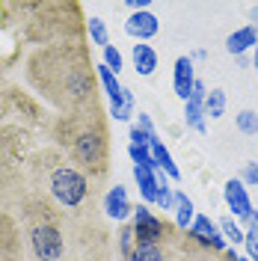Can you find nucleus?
<instances>
[{"mask_svg": "<svg viewBox=\"0 0 258 261\" xmlns=\"http://www.w3.org/2000/svg\"><path fill=\"white\" fill-rule=\"evenodd\" d=\"M205 98H208V89H205V83L196 77L193 95L187 98V104H184V122H187V128L199 130V134H205Z\"/></svg>", "mask_w": 258, "mask_h": 261, "instance_id": "9", "label": "nucleus"}, {"mask_svg": "<svg viewBox=\"0 0 258 261\" xmlns=\"http://www.w3.org/2000/svg\"><path fill=\"white\" fill-rule=\"evenodd\" d=\"M249 27L258 33V3L255 6H249Z\"/></svg>", "mask_w": 258, "mask_h": 261, "instance_id": "31", "label": "nucleus"}, {"mask_svg": "<svg viewBox=\"0 0 258 261\" xmlns=\"http://www.w3.org/2000/svg\"><path fill=\"white\" fill-rule=\"evenodd\" d=\"M110 116H113L116 122H128L131 116H134V92L131 89H122L119 104H110Z\"/></svg>", "mask_w": 258, "mask_h": 261, "instance_id": "22", "label": "nucleus"}, {"mask_svg": "<svg viewBox=\"0 0 258 261\" xmlns=\"http://www.w3.org/2000/svg\"><path fill=\"white\" fill-rule=\"evenodd\" d=\"M223 113H226V92H223V89H208V98H205V116L220 119Z\"/></svg>", "mask_w": 258, "mask_h": 261, "instance_id": "23", "label": "nucleus"}, {"mask_svg": "<svg viewBox=\"0 0 258 261\" xmlns=\"http://www.w3.org/2000/svg\"><path fill=\"white\" fill-rule=\"evenodd\" d=\"M235 122H238V130L246 134V137L258 134V113L255 110H241V113L235 116Z\"/></svg>", "mask_w": 258, "mask_h": 261, "instance_id": "25", "label": "nucleus"}, {"mask_svg": "<svg viewBox=\"0 0 258 261\" xmlns=\"http://www.w3.org/2000/svg\"><path fill=\"white\" fill-rule=\"evenodd\" d=\"M30 193L45 196L48 202H54L57 208L83 217V220H101L98 211V184L68 154H63L60 148L45 146L36 161H33V175H30Z\"/></svg>", "mask_w": 258, "mask_h": 261, "instance_id": "4", "label": "nucleus"}, {"mask_svg": "<svg viewBox=\"0 0 258 261\" xmlns=\"http://www.w3.org/2000/svg\"><path fill=\"white\" fill-rule=\"evenodd\" d=\"M0 74H3V68H0Z\"/></svg>", "mask_w": 258, "mask_h": 261, "instance_id": "36", "label": "nucleus"}, {"mask_svg": "<svg viewBox=\"0 0 258 261\" xmlns=\"http://www.w3.org/2000/svg\"><path fill=\"white\" fill-rule=\"evenodd\" d=\"M158 30H161V21H158V15H151L148 9L145 12H134L125 21V33L131 39H137V42H148L151 36H158Z\"/></svg>", "mask_w": 258, "mask_h": 261, "instance_id": "12", "label": "nucleus"}, {"mask_svg": "<svg viewBox=\"0 0 258 261\" xmlns=\"http://www.w3.org/2000/svg\"><path fill=\"white\" fill-rule=\"evenodd\" d=\"M148 3H151V0H128L125 6H128L131 15H134V12H145V9H148Z\"/></svg>", "mask_w": 258, "mask_h": 261, "instance_id": "30", "label": "nucleus"}, {"mask_svg": "<svg viewBox=\"0 0 258 261\" xmlns=\"http://www.w3.org/2000/svg\"><path fill=\"white\" fill-rule=\"evenodd\" d=\"M193 220H196L193 202L187 199V193L178 190L175 193V226H178V231H187V228L193 226Z\"/></svg>", "mask_w": 258, "mask_h": 261, "instance_id": "17", "label": "nucleus"}, {"mask_svg": "<svg viewBox=\"0 0 258 261\" xmlns=\"http://www.w3.org/2000/svg\"><path fill=\"white\" fill-rule=\"evenodd\" d=\"M172 86H175V95L187 104V98L193 95L196 86V74H193V60L190 57H178L175 60V74H172Z\"/></svg>", "mask_w": 258, "mask_h": 261, "instance_id": "13", "label": "nucleus"}, {"mask_svg": "<svg viewBox=\"0 0 258 261\" xmlns=\"http://www.w3.org/2000/svg\"><path fill=\"white\" fill-rule=\"evenodd\" d=\"M243 244H246V258L258 261V228H246L243 234Z\"/></svg>", "mask_w": 258, "mask_h": 261, "instance_id": "27", "label": "nucleus"}, {"mask_svg": "<svg viewBox=\"0 0 258 261\" xmlns=\"http://www.w3.org/2000/svg\"><path fill=\"white\" fill-rule=\"evenodd\" d=\"M190 234H193L196 241L202 246H208L211 252H217V255H223L228 246H226V238H223V231H220V226L211 220V217H205V214H196L193 226L187 228Z\"/></svg>", "mask_w": 258, "mask_h": 261, "instance_id": "8", "label": "nucleus"}, {"mask_svg": "<svg viewBox=\"0 0 258 261\" xmlns=\"http://www.w3.org/2000/svg\"><path fill=\"white\" fill-rule=\"evenodd\" d=\"M223 196H226V205L228 211L235 214L238 220H246L252 214V199L246 193V184L241 178H228L226 187H223Z\"/></svg>", "mask_w": 258, "mask_h": 261, "instance_id": "10", "label": "nucleus"}, {"mask_svg": "<svg viewBox=\"0 0 258 261\" xmlns=\"http://www.w3.org/2000/svg\"><path fill=\"white\" fill-rule=\"evenodd\" d=\"M252 68H255V74H258V48H255V54H252Z\"/></svg>", "mask_w": 258, "mask_h": 261, "instance_id": "34", "label": "nucleus"}, {"mask_svg": "<svg viewBox=\"0 0 258 261\" xmlns=\"http://www.w3.org/2000/svg\"><path fill=\"white\" fill-rule=\"evenodd\" d=\"M131 226H134V238L137 244H172L181 238L175 223L163 220L151 211V205H137L131 214Z\"/></svg>", "mask_w": 258, "mask_h": 261, "instance_id": "7", "label": "nucleus"}, {"mask_svg": "<svg viewBox=\"0 0 258 261\" xmlns=\"http://www.w3.org/2000/svg\"><path fill=\"white\" fill-rule=\"evenodd\" d=\"M255 45H258V33L252 30V27H241V30H235L226 39V50L235 54V57H243L246 50L255 48Z\"/></svg>", "mask_w": 258, "mask_h": 261, "instance_id": "16", "label": "nucleus"}, {"mask_svg": "<svg viewBox=\"0 0 258 261\" xmlns=\"http://www.w3.org/2000/svg\"><path fill=\"white\" fill-rule=\"evenodd\" d=\"M104 214L116 220V223H125L131 214H134V205H131L128 199V190H125V184H113L107 193H104Z\"/></svg>", "mask_w": 258, "mask_h": 261, "instance_id": "11", "label": "nucleus"}, {"mask_svg": "<svg viewBox=\"0 0 258 261\" xmlns=\"http://www.w3.org/2000/svg\"><path fill=\"white\" fill-rule=\"evenodd\" d=\"M24 77L57 116L101 110V83L86 39L36 48L24 63Z\"/></svg>", "mask_w": 258, "mask_h": 261, "instance_id": "3", "label": "nucleus"}, {"mask_svg": "<svg viewBox=\"0 0 258 261\" xmlns=\"http://www.w3.org/2000/svg\"><path fill=\"white\" fill-rule=\"evenodd\" d=\"M83 261H110V255H92V258H83Z\"/></svg>", "mask_w": 258, "mask_h": 261, "instance_id": "33", "label": "nucleus"}, {"mask_svg": "<svg viewBox=\"0 0 258 261\" xmlns=\"http://www.w3.org/2000/svg\"><path fill=\"white\" fill-rule=\"evenodd\" d=\"M235 261H249V258H243V255H238V252H235Z\"/></svg>", "mask_w": 258, "mask_h": 261, "instance_id": "35", "label": "nucleus"}, {"mask_svg": "<svg viewBox=\"0 0 258 261\" xmlns=\"http://www.w3.org/2000/svg\"><path fill=\"white\" fill-rule=\"evenodd\" d=\"M134 181H137V187H140V193H143L145 205H154V199H158V187H161L158 172L148 169V166H134Z\"/></svg>", "mask_w": 258, "mask_h": 261, "instance_id": "15", "label": "nucleus"}, {"mask_svg": "<svg viewBox=\"0 0 258 261\" xmlns=\"http://www.w3.org/2000/svg\"><path fill=\"white\" fill-rule=\"evenodd\" d=\"M217 226H220V231H223L226 244H228V241H231V244H243V234H246V231L241 228V223H238L235 217H223Z\"/></svg>", "mask_w": 258, "mask_h": 261, "instance_id": "24", "label": "nucleus"}, {"mask_svg": "<svg viewBox=\"0 0 258 261\" xmlns=\"http://www.w3.org/2000/svg\"><path fill=\"white\" fill-rule=\"evenodd\" d=\"M104 65H107L116 77H119V71H122V54H119L116 45H107V48H104Z\"/></svg>", "mask_w": 258, "mask_h": 261, "instance_id": "26", "label": "nucleus"}, {"mask_svg": "<svg viewBox=\"0 0 258 261\" xmlns=\"http://www.w3.org/2000/svg\"><path fill=\"white\" fill-rule=\"evenodd\" d=\"M50 143L68 154L98 187L110 178L113 154H110V122L104 107L89 113L54 116L50 119Z\"/></svg>", "mask_w": 258, "mask_h": 261, "instance_id": "5", "label": "nucleus"}, {"mask_svg": "<svg viewBox=\"0 0 258 261\" xmlns=\"http://www.w3.org/2000/svg\"><path fill=\"white\" fill-rule=\"evenodd\" d=\"M134 246H137V238H134V226H131V223H122L119 234H116V252H119V258L125 261L131 252H134Z\"/></svg>", "mask_w": 258, "mask_h": 261, "instance_id": "20", "label": "nucleus"}, {"mask_svg": "<svg viewBox=\"0 0 258 261\" xmlns=\"http://www.w3.org/2000/svg\"><path fill=\"white\" fill-rule=\"evenodd\" d=\"M137 128H143L148 137H158V130H154V125H151V119H148V113H140V122H137Z\"/></svg>", "mask_w": 258, "mask_h": 261, "instance_id": "29", "label": "nucleus"}, {"mask_svg": "<svg viewBox=\"0 0 258 261\" xmlns=\"http://www.w3.org/2000/svg\"><path fill=\"white\" fill-rule=\"evenodd\" d=\"M243 223H246V228H258V211H255V208H252V214H249Z\"/></svg>", "mask_w": 258, "mask_h": 261, "instance_id": "32", "label": "nucleus"}, {"mask_svg": "<svg viewBox=\"0 0 258 261\" xmlns=\"http://www.w3.org/2000/svg\"><path fill=\"white\" fill-rule=\"evenodd\" d=\"M15 217L30 261H83L92 255H110V231L101 220L74 217L39 193L27 196Z\"/></svg>", "mask_w": 258, "mask_h": 261, "instance_id": "2", "label": "nucleus"}, {"mask_svg": "<svg viewBox=\"0 0 258 261\" xmlns=\"http://www.w3.org/2000/svg\"><path fill=\"white\" fill-rule=\"evenodd\" d=\"M131 60H134L137 74H143V77H151V74H154V68H158V54H154L151 45H145V42H137V45H134Z\"/></svg>", "mask_w": 258, "mask_h": 261, "instance_id": "14", "label": "nucleus"}, {"mask_svg": "<svg viewBox=\"0 0 258 261\" xmlns=\"http://www.w3.org/2000/svg\"><path fill=\"white\" fill-rule=\"evenodd\" d=\"M42 130H50L42 104L21 86H6L0 92V211L15 214L30 196L33 161L45 148L39 143Z\"/></svg>", "mask_w": 258, "mask_h": 261, "instance_id": "1", "label": "nucleus"}, {"mask_svg": "<svg viewBox=\"0 0 258 261\" xmlns=\"http://www.w3.org/2000/svg\"><path fill=\"white\" fill-rule=\"evenodd\" d=\"M151 158H154V166H158V169H163L169 178H181L178 166L172 163V154H169V148L161 143V137H158V140H151Z\"/></svg>", "mask_w": 258, "mask_h": 261, "instance_id": "18", "label": "nucleus"}, {"mask_svg": "<svg viewBox=\"0 0 258 261\" xmlns=\"http://www.w3.org/2000/svg\"><path fill=\"white\" fill-rule=\"evenodd\" d=\"M12 12L24 18L21 36L42 48L81 42L83 39V9L81 3H6ZM18 18V21H21Z\"/></svg>", "mask_w": 258, "mask_h": 261, "instance_id": "6", "label": "nucleus"}, {"mask_svg": "<svg viewBox=\"0 0 258 261\" xmlns=\"http://www.w3.org/2000/svg\"><path fill=\"white\" fill-rule=\"evenodd\" d=\"M95 71H98V83L104 86V92H107V98H110V104H119V98H122V83H119V77H116L113 71L107 68L104 63H98L95 65Z\"/></svg>", "mask_w": 258, "mask_h": 261, "instance_id": "19", "label": "nucleus"}, {"mask_svg": "<svg viewBox=\"0 0 258 261\" xmlns=\"http://www.w3.org/2000/svg\"><path fill=\"white\" fill-rule=\"evenodd\" d=\"M241 181H243V184H252V187L258 184V163L255 161H246V163H243Z\"/></svg>", "mask_w": 258, "mask_h": 261, "instance_id": "28", "label": "nucleus"}, {"mask_svg": "<svg viewBox=\"0 0 258 261\" xmlns=\"http://www.w3.org/2000/svg\"><path fill=\"white\" fill-rule=\"evenodd\" d=\"M86 33H89V39H92L101 50L110 45V36H107V24H104V18H98V15L86 18Z\"/></svg>", "mask_w": 258, "mask_h": 261, "instance_id": "21", "label": "nucleus"}]
</instances>
